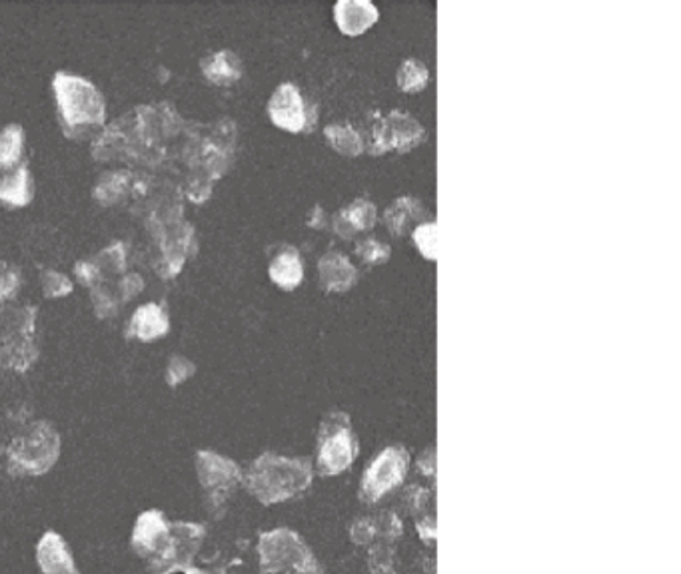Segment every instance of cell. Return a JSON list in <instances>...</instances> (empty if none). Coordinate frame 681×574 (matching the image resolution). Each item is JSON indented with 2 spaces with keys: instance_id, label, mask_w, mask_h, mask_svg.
<instances>
[{
  "instance_id": "6da1fadb",
  "label": "cell",
  "mask_w": 681,
  "mask_h": 574,
  "mask_svg": "<svg viewBox=\"0 0 681 574\" xmlns=\"http://www.w3.org/2000/svg\"><path fill=\"white\" fill-rule=\"evenodd\" d=\"M238 128L230 118L212 124L185 123L173 104L137 106L94 138L92 156L100 164L142 168H180V192L204 204L212 186L235 164Z\"/></svg>"
},
{
  "instance_id": "7a4b0ae2",
  "label": "cell",
  "mask_w": 681,
  "mask_h": 574,
  "mask_svg": "<svg viewBox=\"0 0 681 574\" xmlns=\"http://www.w3.org/2000/svg\"><path fill=\"white\" fill-rule=\"evenodd\" d=\"M314 483V464L306 457L264 452L242 471V485L256 501L270 507L306 493Z\"/></svg>"
},
{
  "instance_id": "3957f363",
  "label": "cell",
  "mask_w": 681,
  "mask_h": 574,
  "mask_svg": "<svg viewBox=\"0 0 681 574\" xmlns=\"http://www.w3.org/2000/svg\"><path fill=\"white\" fill-rule=\"evenodd\" d=\"M52 92L62 132L71 140H87L104 128L106 102L97 86L88 78L71 73H56Z\"/></svg>"
},
{
  "instance_id": "277c9868",
  "label": "cell",
  "mask_w": 681,
  "mask_h": 574,
  "mask_svg": "<svg viewBox=\"0 0 681 574\" xmlns=\"http://www.w3.org/2000/svg\"><path fill=\"white\" fill-rule=\"evenodd\" d=\"M61 457V435L47 421H37L14 437L7 449V463L14 476L49 473Z\"/></svg>"
},
{
  "instance_id": "5b68a950",
  "label": "cell",
  "mask_w": 681,
  "mask_h": 574,
  "mask_svg": "<svg viewBox=\"0 0 681 574\" xmlns=\"http://www.w3.org/2000/svg\"><path fill=\"white\" fill-rule=\"evenodd\" d=\"M37 307L0 309V366L26 371L37 361Z\"/></svg>"
},
{
  "instance_id": "8992f818",
  "label": "cell",
  "mask_w": 681,
  "mask_h": 574,
  "mask_svg": "<svg viewBox=\"0 0 681 574\" xmlns=\"http://www.w3.org/2000/svg\"><path fill=\"white\" fill-rule=\"evenodd\" d=\"M360 452V443L352 421L344 411L326 413L316 435L314 467L318 475L338 476L348 471Z\"/></svg>"
},
{
  "instance_id": "52a82bcc",
  "label": "cell",
  "mask_w": 681,
  "mask_h": 574,
  "mask_svg": "<svg viewBox=\"0 0 681 574\" xmlns=\"http://www.w3.org/2000/svg\"><path fill=\"white\" fill-rule=\"evenodd\" d=\"M258 559L264 574L292 573L323 574L314 552L304 538L290 528H274L262 533L258 540Z\"/></svg>"
},
{
  "instance_id": "ba28073f",
  "label": "cell",
  "mask_w": 681,
  "mask_h": 574,
  "mask_svg": "<svg viewBox=\"0 0 681 574\" xmlns=\"http://www.w3.org/2000/svg\"><path fill=\"white\" fill-rule=\"evenodd\" d=\"M206 538V528L199 523H171V531L159 550L150 557V574L185 573Z\"/></svg>"
},
{
  "instance_id": "9c48e42d",
  "label": "cell",
  "mask_w": 681,
  "mask_h": 574,
  "mask_svg": "<svg viewBox=\"0 0 681 574\" xmlns=\"http://www.w3.org/2000/svg\"><path fill=\"white\" fill-rule=\"evenodd\" d=\"M409 452L402 445H390L371 459L360 483V499L380 502L406 481Z\"/></svg>"
},
{
  "instance_id": "30bf717a",
  "label": "cell",
  "mask_w": 681,
  "mask_h": 574,
  "mask_svg": "<svg viewBox=\"0 0 681 574\" xmlns=\"http://www.w3.org/2000/svg\"><path fill=\"white\" fill-rule=\"evenodd\" d=\"M266 112L276 128L290 135H308L318 123V106L292 82H285L274 90Z\"/></svg>"
},
{
  "instance_id": "8fae6325",
  "label": "cell",
  "mask_w": 681,
  "mask_h": 574,
  "mask_svg": "<svg viewBox=\"0 0 681 574\" xmlns=\"http://www.w3.org/2000/svg\"><path fill=\"white\" fill-rule=\"evenodd\" d=\"M197 475L212 511H220L236 487L242 485V469L238 463L206 449L197 452Z\"/></svg>"
},
{
  "instance_id": "7c38bea8",
  "label": "cell",
  "mask_w": 681,
  "mask_h": 574,
  "mask_svg": "<svg viewBox=\"0 0 681 574\" xmlns=\"http://www.w3.org/2000/svg\"><path fill=\"white\" fill-rule=\"evenodd\" d=\"M384 130L388 152L406 154L426 140V128L406 111L388 112V116H384Z\"/></svg>"
},
{
  "instance_id": "4fadbf2b",
  "label": "cell",
  "mask_w": 681,
  "mask_h": 574,
  "mask_svg": "<svg viewBox=\"0 0 681 574\" xmlns=\"http://www.w3.org/2000/svg\"><path fill=\"white\" fill-rule=\"evenodd\" d=\"M376 224H378V208L374 206V202L366 197H356L352 204L336 212L330 220V228L338 238L352 240L356 233L370 232Z\"/></svg>"
},
{
  "instance_id": "5bb4252c",
  "label": "cell",
  "mask_w": 681,
  "mask_h": 574,
  "mask_svg": "<svg viewBox=\"0 0 681 574\" xmlns=\"http://www.w3.org/2000/svg\"><path fill=\"white\" fill-rule=\"evenodd\" d=\"M171 531V523L166 521V516L152 509L138 514L137 523L133 528V537H130V547L137 552L140 559L149 561L150 557L159 550L164 538Z\"/></svg>"
},
{
  "instance_id": "9a60e30c",
  "label": "cell",
  "mask_w": 681,
  "mask_h": 574,
  "mask_svg": "<svg viewBox=\"0 0 681 574\" xmlns=\"http://www.w3.org/2000/svg\"><path fill=\"white\" fill-rule=\"evenodd\" d=\"M318 278L326 294H344L358 283L360 271L344 254L328 252L318 262Z\"/></svg>"
},
{
  "instance_id": "2e32d148",
  "label": "cell",
  "mask_w": 681,
  "mask_h": 574,
  "mask_svg": "<svg viewBox=\"0 0 681 574\" xmlns=\"http://www.w3.org/2000/svg\"><path fill=\"white\" fill-rule=\"evenodd\" d=\"M37 564L40 574H80L66 540L54 531H47L38 540Z\"/></svg>"
},
{
  "instance_id": "e0dca14e",
  "label": "cell",
  "mask_w": 681,
  "mask_h": 574,
  "mask_svg": "<svg viewBox=\"0 0 681 574\" xmlns=\"http://www.w3.org/2000/svg\"><path fill=\"white\" fill-rule=\"evenodd\" d=\"M380 11L368 0H340L335 4V21L344 37H360L378 23Z\"/></svg>"
},
{
  "instance_id": "ac0fdd59",
  "label": "cell",
  "mask_w": 681,
  "mask_h": 574,
  "mask_svg": "<svg viewBox=\"0 0 681 574\" xmlns=\"http://www.w3.org/2000/svg\"><path fill=\"white\" fill-rule=\"evenodd\" d=\"M35 197V180L28 164L23 162L13 170L0 171V204L7 208H26Z\"/></svg>"
},
{
  "instance_id": "d6986e66",
  "label": "cell",
  "mask_w": 681,
  "mask_h": 574,
  "mask_svg": "<svg viewBox=\"0 0 681 574\" xmlns=\"http://www.w3.org/2000/svg\"><path fill=\"white\" fill-rule=\"evenodd\" d=\"M171 331V318L159 304H144L133 314L126 335L138 342H156Z\"/></svg>"
},
{
  "instance_id": "ffe728a7",
  "label": "cell",
  "mask_w": 681,
  "mask_h": 574,
  "mask_svg": "<svg viewBox=\"0 0 681 574\" xmlns=\"http://www.w3.org/2000/svg\"><path fill=\"white\" fill-rule=\"evenodd\" d=\"M268 276L280 290L294 292L304 281V262L297 247L280 245L268 264Z\"/></svg>"
},
{
  "instance_id": "44dd1931",
  "label": "cell",
  "mask_w": 681,
  "mask_h": 574,
  "mask_svg": "<svg viewBox=\"0 0 681 574\" xmlns=\"http://www.w3.org/2000/svg\"><path fill=\"white\" fill-rule=\"evenodd\" d=\"M421 221H426V208L416 197H396L384 212L386 230L396 238L406 235Z\"/></svg>"
},
{
  "instance_id": "7402d4cb",
  "label": "cell",
  "mask_w": 681,
  "mask_h": 574,
  "mask_svg": "<svg viewBox=\"0 0 681 574\" xmlns=\"http://www.w3.org/2000/svg\"><path fill=\"white\" fill-rule=\"evenodd\" d=\"M200 71L211 85L228 88L242 78L244 64L232 50H218L209 54L206 59H202Z\"/></svg>"
},
{
  "instance_id": "603a6c76",
  "label": "cell",
  "mask_w": 681,
  "mask_h": 574,
  "mask_svg": "<svg viewBox=\"0 0 681 574\" xmlns=\"http://www.w3.org/2000/svg\"><path fill=\"white\" fill-rule=\"evenodd\" d=\"M324 138L328 146L335 148L338 154L348 158H358L364 154V142L356 126L348 123L328 124L324 128Z\"/></svg>"
},
{
  "instance_id": "cb8c5ba5",
  "label": "cell",
  "mask_w": 681,
  "mask_h": 574,
  "mask_svg": "<svg viewBox=\"0 0 681 574\" xmlns=\"http://www.w3.org/2000/svg\"><path fill=\"white\" fill-rule=\"evenodd\" d=\"M25 130L21 124H9L0 130V171L13 170L25 162Z\"/></svg>"
},
{
  "instance_id": "d4e9b609",
  "label": "cell",
  "mask_w": 681,
  "mask_h": 574,
  "mask_svg": "<svg viewBox=\"0 0 681 574\" xmlns=\"http://www.w3.org/2000/svg\"><path fill=\"white\" fill-rule=\"evenodd\" d=\"M362 142H364V152H368L370 156H384L388 152L386 146L384 116L378 111H371L366 114L364 123H362Z\"/></svg>"
},
{
  "instance_id": "484cf974",
  "label": "cell",
  "mask_w": 681,
  "mask_h": 574,
  "mask_svg": "<svg viewBox=\"0 0 681 574\" xmlns=\"http://www.w3.org/2000/svg\"><path fill=\"white\" fill-rule=\"evenodd\" d=\"M430 73L424 62L418 59H406L400 64L396 73L398 88L408 94H418L428 86Z\"/></svg>"
},
{
  "instance_id": "4316f807",
  "label": "cell",
  "mask_w": 681,
  "mask_h": 574,
  "mask_svg": "<svg viewBox=\"0 0 681 574\" xmlns=\"http://www.w3.org/2000/svg\"><path fill=\"white\" fill-rule=\"evenodd\" d=\"M356 256L366 268H376V266H384L386 262L392 256V247L380 242L378 238H366L354 247Z\"/></svg>"
},
{
  "instance_id": "83f0119b",
  "label": "cell",
  "mask_w": 681,
  "mask_h": 574,
  "mask_svg": "<svg viewBox=\"0 0 681 574\" xmlns=\"http://www.w3.org/2000/svg\"><path fill=\"white\" fill-rule=\"evenodd\" d=\"M412 242L424 259H438V226L436 221H421L412 230Z\"/></svg>"
},
{
  "instance_id": "f1b7e54d",
  "label": "cell",
  "mask_w": 681,
  "mask_h": 574,
  "mask_svg": "<svg viewBox=\"0 0 681 574\" xmlns=\"http://www.w3.org/2000/svg\"><path fill=\"white\" fill-rule=\"evenodd\" d=\"M40 288H42L45 297L56 299V297H64V295L73 292V281L56 269H45L40 276Z\"/></svg>"
},
{
  "instance_id": "f546056e",
  "label": "cell",
  "mask_w": 681,
  "mask_h": 574,
  "mask_svg": "<svg viewBox=\"0 0 681 574\" xmlns=\"http://www.w3.org/2000/svg\"><path fill=\"white\" fill-rule=\"evenodd\" d=\"M194 373H197V366L190 359H186L182 355H173L168 361V367H166L164 378L171 387H176V385L185 383L186 379L192 378Z\"/></svg>"
},
{
  "instance_id": "4dcf8cb0",
  "label": "cell",
  "mask_w": 681,
  "mask_h": 574,
  "mask_svg": "<svg viewBox=\"0 0 681 574\" xmlns=\"http://www.w3.org/2000/svg\"><path fill=\"white\" fill-rule=\"evenodd\" d=\"M92 304H94V314L102 319L116 316L118 307H121L114 292L106 290L102 283L92 288Z\"/></svg>"
},
{
  "instance_id": "1f68e13d",
  "label": "cell",
  "mask_w": 681,
  "mask_h": 574,
  "mask_svg": "<svg viewBox=\"0 0 681 574\" xmlns=\"http://www.w3.org/2000/svg\"><path fill=\"white\" fill-rule=\"evenodd\" d=\"M21 290V271L14 268H7L0 271V302H13Z\"/></svg>"
},
{
  "instance_id": "d6a6232c",
  "label": "cell",
  "mask_w": 681,
  "mask_h": 574,
  "mask_svg": "<svg viewBox=\"0 0 681 574\" xmlns=\"http://www.w3.org/2000/svg\"><path fill=\"white\" fill-rule=\"evenodd\" d=\"M142 288H144V280H142L138 273H128V276H123V280L116 283L114 295H116L118 304L124 306V302H128V299H133L135 295L140 294Z\"/></svg>"
},
{
  "instance_id": "836d02e7",
  "label": "cell",
  "mask_w": 681,
  "mask_h": 574,
  "mask_svg": "<svg viewBox=\"0 0 681 574\" xmlns=\"http://www.w3.org/2000/svg\"><path fill=\"white\" fill-rule=\"evenodd\" d=\"M75 276L76 280L80 281L83 285H87V288L100 285L102 280H104V276H102V271H100L99 266L94 264V259L78 262L75 266Z\"/></svg>"
},
{
  "instance_id": "e575fe53",
  "label": "cell",
  "mask_w": 681,
  "mask_h": 574,
  "mask_svg": "<svg viewBox=\"0 0 681 574\" xmlns=\"http://www.w3.org/2000/svg\"><path fill=\"white\" fill-rule=\"evenodd\" d=\"M306 224L314 230H324L326 228L328 216H326L323 206H314V208L310 209L308 216H306Z\"/></svg>"
},
{
  "instance_id": "d590c367",
  "label": "cell",
  "mask_w": 681,
  "mask_h": 574,
  "mask_svg": "<svg viewBox=\"0 0 681 574\" xmlns=\"http://www.w3.org/2000/svg\"><path fill=\"white\" fill-rule=\"evenodd\" d=\"M185 574H212V573H206V571H202V569H197V566H190V569H186Z\"/></svg>"
}]
</instances>
